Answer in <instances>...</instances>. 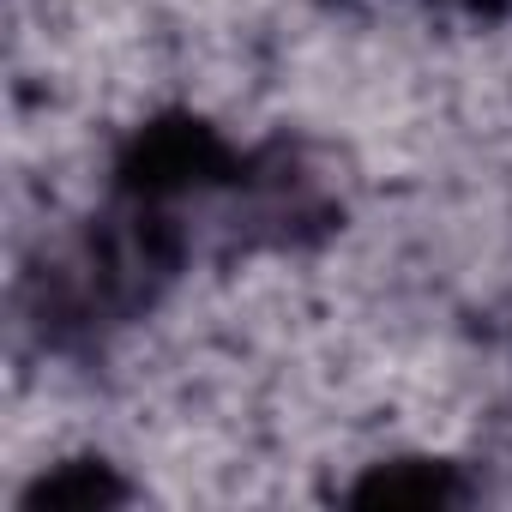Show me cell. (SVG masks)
Listing matches in <instances>:
<instances>
[{
  "label": "cell",
  "mask_w": 512,
  "mask_h": 512,
  "mask_svg": "<svg viewBox=\"0 0 512 512\" xmlns=\"http://www.w3.org/2000/svg\"><path fill=\"white\" fill-rule=\"evenodd\" d=\"M410 464H386V470H374L362 488H356V500H386V506H440V500H458L464 488L458 482H446V470L440 464H416V476H404Z\"/></svg>",
  "instance_id": "obj_2"
},
{
  "label": "cell",
  "mask_w": 512,
  "mask_h": 512,
  "mask_svg": "<svg viewBox=\"0 0 512 512\" xmlns=\"http://www.w3.org/2000/svg\"><path fill=\"white\" fill-rule=\"evenodd\" d=\"M223 169H229V151H223V139L211 127H199V121H157L121 157V199L169 205L181 193L211 187Z\"/></svg>",
  "instance_id": "obj_1"
},
{
  "label": "cell",
  "mask_w": 512,
  "mask_h": 512,
  "mask_svg": "<svg viewBox=\"0 0 512 512\" xmlns=\"http://www.w3.org/2000/svg\"><path fill=\"white\" fill-rule=\"evenodd\" d=\"M127 488L121 482H103V470L97 464H61L55 476H43L31 494H25V506H109V500H121Z\"/></svg>",
  "instance_id": "obj_3"
}]
</instances>
